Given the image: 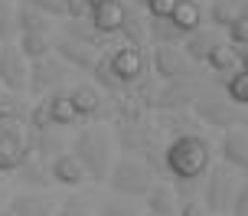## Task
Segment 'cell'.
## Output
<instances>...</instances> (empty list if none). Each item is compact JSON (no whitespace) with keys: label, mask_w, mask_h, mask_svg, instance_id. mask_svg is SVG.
<instances>
[{"label":"cell","mask_w":248,"mask_h":216,"mask_svg":"<svg viewBox=\"0 0 248 216\" xmlns=\"http://www.w3.org/2000/svg\"><path fill=\"white\" fill-rule=\"evenodd\" d=\"M176 216H209L202 197L193 193V197H180V206H176Z\"/></svg>","instance_id":"34"},{"label":"cell","mask_w":248,"mask_h":216,"mask_svg":"<svg viewBox=\"0 0 248 216\" xmlns=\"http://www.w3.org/2000/svg\"><path fill=\"white\" fill-rule=\"evenodd\" d=\"M98 3H105V0H88V7H98Z\"/></svg>","instance_id":"44"},{"label":"cell","mask_w":248,"mask_h":216,"mask_svg":"<svg viewBox=\"0 0 248 216\" xmlns=\"http://www.w3.org/2000/svg\"><path fill=\"white\" fill-rule=\"evenodd\" d=\"M154 69L167 82H180V79L189 76L193 63L186 59V52L180 46H154Z\"/></svg>","instance_id":"13"},{"label":"cell","mask_w":248,"mask_h":216,"mask_svg":"<svg viewBox=\"0 0 248 216\" xmlns=\"http://www.w3.org/2000/svg\"><path fill=\"white\" fill-rule=\"evenodd\" d=\"M170 23L183 36H189V33H196L199 26H206V10H202V3H196V0H176L173 13H170Z\"/></svg>","instance_id":"17"},{"label":"cell","mask_w":248,"mask_h":216,"mask_svg":"<svg viewBox=\"0 0 248 216\" xmlns=\"http://www.w3.org/2000/svg\"><path fill=\"white\" fill-rule=\"evenodd\" d=\"M62 10H65V20H85L88 17V0H62Z\"/></svg>","instance_id":"36"},{"label":"cell","mask_w":248,"mask_h":216,"mask_svg":"<svg viewBox=\"0 0 248 216\" xmlns=\"http://www.w3.org/2000/svg\"><path fill=\"white\" fill-rule=\"evenodd\" d=\"M212 167V148L199 134H180L163 151V170H170L176 183H199Z\"/></svg>","instance_id":"1"},{"label":"cell","mask_w":248,"mask_h":216,"mask_svg":"<svg viewBox=\"0 0 248 216\" xmlns=\"http://www.w3.org/2000/svg\"><path fill=\"white\" fill-rule=\"evenodd\" d=\"M219 30H206V26H199L196 33H189V36H183V43H180V50L186 52V59H189V63H202V59H206V52L212 50V46H216V43H219Z\"/></svg>","instance_id":"19"},{"label":"cell","mask_w":248,"mask_h":216,"mask_svg":"<svg viewBox=\"0 0 248 216\" xmlns=\"http://www.w3.org/2000/svg\"><path fill=\"white\" fill-rule=\"evenodd\" d=\"M7 206H10L13 216H56L59 203L46 190H16Z\"/></svg>","instance_id":"12"},{"label":"cell","mask_w":248,"mask_h":216,"mask_svg":"<svg viewBox=\"0 0 248 216\" xmlns=\"http://www.w3.org/2000/svg\"><path fill=\"white\" fill-rule=\"evenodd\" d=\"M16 177H20V190H46L52 183V177H49V161H43V157H30L20 170H16Z\"/></svg>","instance_id":"21"},{"label":"cell","mask_w":248,"mask_h":216,"mask_svg":"<svg viewBox=\"0 0 248 216\" xmlns=\"http://www.w3.org/2000/svg\"><path fill=\"white\" fill-rule=\"evenodd\" d=\"M173 7H176V0H147L144 13H147V20H170Z\"/></svg>","instance_id":"35"},{"label":"cell","mask_w":248,"mask_h":216,"mask_svg":"<svg viewBox=\"0 0 248 216\" xmlns=\"http://www.w3.org/2000/svg\"><path fill=\"white\" fill-rule=\"evenodd\" d=\"M13 43L20 46V52H23L30 63H33V59H43V56H49V52H52V33H16Z\"/></svg>","instance_id":"24"},{"label":"cell","mask_w":248,"mask_h":216,"mask_svg":"<svg viewBox=\"0 0 248 216\" xmlns=\"http://www.w3.org/2000/svg\"><path fill=\"white\" fill-rule=\"evenodd\" d=\"M69 79V66L62 63L59 56H43V59H33L30 63V82H26V92H33L39 99H46L52 92H59L56 85H62Z\"/></svg>","instance_id":"6"},{"label":"cell","mask_w":248,"mask_h":216,"mask_svg":"<svg viewBox=\"0 0 248 216\" xmlns=\"http://www.w3.org/2000/svg\"><path fill=\"white\" fill-rule=\"evenodd\" d=\"M225 99L238 108H248V69L238 66L235 72H229L225 79Z\"/></svg>","instance_id":"26"},{"label":"cell","mask_w":248,"mask_h":216,"mask_svg":"<svg viewBox=\"0 0 248 216\" xmlns=\"http://www.w3.org/2000/svg\"><path fill=\"white\" fill-rule=\"evenodd\" d=\"M235 13H242V17H248V0H242V3H238V10Z\"/></svg>","instance_id":"41"},{"label":"cell","mask_w":248,"mask_h":216,"mask_svg":"<svg viewBox=\"0 0 248 216\" xmlns=\"http://www.w3.org/2000/svg\"><path fill=\"white\" fill-rule=\"evenodd\" d=\"M193 112H196L206 125L222 128V131L238 128V121H242L238 105H232L225 95H196V99H193Z\"/></svg>","instance_id":"8"},{"label":"cell","mask_w":248,"mask_h":216,"mask_svg":"<svg viewBox=\"0 0 248 216\" xmlns=\"http://www.w3.org/2000/svg\"><path fill=\"white\" fill-rule=\"evenodd\" d=\"M144 197H147V216H176L180 197L170 183H154Z\"/></svg>","instance_id":"20"},{"label":"cell","mask_w":248,"mask_h":216,"mask_svg":"<svg viewBox=\"0 0 248 216\" xmlns=\"http://www.w3.org/2000/svg\"><path fill=\"white\" fill-rule=\"evenodd\" d=\"M124 20H127V3L124 0H105L98 7L88 10V23L98 36H114L124 30Z\"/></svg>","instance_id":"11"},{"label":"cell","mask_w":248,"mask_h":216,"mask_svg":"<svg viewBox=\"0 0 248 216\" xmlns=\"http://www.w3.org/2000/svg\"><path fill=\"white\" fill-rule=\"evenodd\" d=\"M238 66L248 69V46H245V50H238Z\"/></svg>","instance_id":"40"},{"label":"cell","mask_w":248,"mask_h":216,"mask_svg":"<svg viewBox=\"0 0 248 216\" xmlns=\"http://www.w3.org/2000/svg\"><path fill=\"white\" fill-rule=\"evenodd\" d=\"M43 108H46V118H49L56 128H72V125L82 121V118L75 115V108H72V102H69L65 92H52V95H46V99H43Z\"/></svg>","instance_id":"18"},{"label":"cell","mask_w":248,"mask_h":216,"mask_svg":"<svg viewBox=\"0 0 248 216\" xmlns=\"http://www.w3.org/2000/svg\"><path fill=\"white\" fill-rule=\"evenodd\" d=\"M16 39V0H0V43Z\"/></svg>","instance_id":"28"},{"label":"cell","mask_w":248,"mask_h":216,"mask_svg":"<svg viewBox=\"0 0 248 216\" xmlns=\"http://www.w3.org/2000/svg\"><path fill=\"white\" fill-rule=\"evenodd\" d=\"M92 76H95V85H98V89H105V92L124 89L121 82H118V76H114L111 63H108V52H101V56H98V63H95V69H92Z\"/></svg>","instance_id":"27"},{"label":"cell","mask_w":248,"mask_h":216,"mask_svg":"<svg viewBox=\"0 0 248 216\" xmlns=\"http://www.w3.org/2000/svg\"><path fill=\"white\" fill-rule=\"evenodd\" d=\"M229 213H232V216H248V180H245V183H238V190H235V197H232Z\"/></svg>","instance_id":"37"},{"label":"cell","mask_w":248,"mask_h":216,"mask_svg":"<svg viewBox=\"0 0 248 216\" xmlns=\"http://www.w3.org/2000/svg\"><path fill=\"white\" fill-rule=\"evenodd\" d=\"M202 63L209 66L212 72H219V76H229V72H235L238 69V50L229 43V39H219L209 52H206V59Z\"/></svg>","instance_id":"22"},{"label":"cell","mask_w":248,"mask_h":216,"mask_svg":"<svg viewBox=\"0 0 248 216\" xmlns=\"http://www.w3.org/2000/svg\"><path fill=\"white\" fill-rule=\"evenodd\" d=\"M33 157V128L26 112H0V174H16Z\"/></svg>","instance_id":"3"},{"label":"cell","mask_w":248,"mask_h":216,"mask_svg":"<svg viewBox=\"0 0 248 216\" xmlns=\"http://www.w3.org/2000/svg\"><path fill=\"white\" fill-rule=\"evenodd\" d=\"M131 3H134V7H140V10H144V3H147V0H131Z\"/></svg>","instance_id":"43"},{"label":"cell","mask_w":248,"mask_h":216,"mask_svg":"<svg viewBox=\"0 0 248 216\" xmlns=\"http://www.w3.org/2000/svg\"><path fill=\"white\" fill-rule=\"evenodd\" d=\"M65 36H72V39H78V43H88V46H95V30H92V23H88V17L85 20H65V30H62Z\"/></svg>","instance_id":"32"},{"label":"cell","mask_w":248,"mask_h":216,"mask_svg":"<svg viewBox=\"0 0 248 216\" xmlns=\"http://www.w3.org/2000/svg\"><path fill=\"white\" fill-rule=\"evenodd\" d=\"M202 180H206V183H202L199 197H202V203H206L209 216H225V213H229V206H232V197H235V190H238L235 170L225 167V164H212Z\"/></svg>","instance_id":"4"},{"label":"cell","mask_w":248,"mask_h":216,"mask_svg":"<svg viewBox=\"0 0 248 216\" xmlns=\"http://www.w3.org/2000/svg\"><path fill=\"white\" fill-rule=\"evenodd\" d=\"M108 187L121 197H144V193L154 187V174L144 161H134V157H121L114 161L111 170H108Z\"/></svg>","instance_id":"5"},{"label":"cell","mask_w":248,"mask_h":216,"mask_svg":"<svg viewBox=\"0 0 248 216\" xmlns=\"http://www.w3.org/2000/svg\"><path fill=\"white\" fill-rule=\"evenodd\" d=\"M147 39L154 46H180L183 43V33L170 20H147Z\"/></svg>","instance_id":"25"},{"label":"cell","mask_w":248,"mask_h":216,"mask_svg":"<svg viewBox=\"0 0 248 216\" xmlns=\"http://www.w3.org/2000/svg\"><path fill=\"white\" fill-rule=\"evenodd\" d=\"M16 33H52V17L30 3H16Z\"/></svg>","instance_id":"23"},{"label":"cell","mask_w":248,"mask_h":216,"mask_svg":"<svg viewBox=\"0 0 248 216\" xmlns=\"http://www.w3.org/2000/svg\"><path fill=\"white\" fill-rule=\"evenodd\" d=\"M225 39H229L235 50H245V46H248V17L235 13V17H232V23L225 26Z\"/></svg>","instance_id":"31"},{"label":"cell","mask_w":248,"mask_h":216,"mask_svg":"<svg viewBox=\"0 0 248 216\" xmlns=\"http://www.w3.org/2000/svg\"><path fill=\"white\" fill-rule=\"evenodd\" d=\"M16 3H30V7H36V10L49 13L52 20H56V17H65V10H62V0H16Z\"/></svg>","instance_id":"38"},{"label":"cell","mask_w":248,"mask_h":216,"mask_svg":"<svg viewBox=\"0 0 248 216\" xmlns=\"http://www.w3.org/2000/svg\"><path fill=\"white\" fill-rule=\"evenodd\" d=\"M193 99H196V89H193V85L170 82V89H167V95L160 99V105L163 108H170V105H193Z\"/></svg>","instance_id":"29"},{"label":"cell","mask_w":248,"mask_h":216,"mask_svg":"<svg viewBox=\"0 0 248 216\" xmlns=\"http://www.w3.org/2000/svg\"><path fill=\"white\" fill-rule=\"evenodd\" d=\"M52 56H59V59L69 66V69L92 72L101 52L95 50V46H88V43H78V39H72V36H65V33H59V36L52 39Z\"/></svg>","instance_id":"9"},{"label":"cell","mask_w":248,"mask_h":216,"mask_svg":"<svg viewBox=\"0 0 248 216\" xmlns=\"http://www.w3.org/2000/svg\"><path fill=\"white\" fill-rule=\"evenodd\" d=\"M98 216H134V210L131 206H124V203H101V210H98Z\"/></svg>","instance_id":"39"},{"label":"cell","mask_w":248,"mask_h":216,"mask_svg":"<svg viewBox=\"0 0 248 216\" xmlns=\"http://www.w3.org/2000/svg\"><path fill=\"white\" fill-rule=\"evenodd\" d=\"M56 216H95V210L88 206L85 197H65L59 206H56Z\"/></svg>","instance_id":"33"},{"label":"cell","mask_w":248,"mask_h":216,"mask_svg":"<svg viewBox=\"0 0 248 216\" xmlns=\"http://www.w3.org/2000/svg\"><path fill=\"white\" fill-rule=\"evenodd\" d=\"M219 154H222V164L225 167H232V170H245V174H248V131H245V128H229V131L222 134Z\"/></svg>","instance_id":"14"},{"label":"cell","mask_w":248,"mask_h":216,"mask_svg":"<svg viewBox=\"0 0 248 216\" xmlns=\"http://www.w3.org/2000/svg\"><path fill=\"white\" fill-rule=\"evenodd\" d=\"M108 63H111L118 82H121V85H131V82H137V79L144 76V69H147V56H144V46L124 43L121 50L108 52Z\"/></svg>","instance_id":"10"},{"label":"cell","mask_w":248,"mask_h":216,"mask_svg":"<svg viewBox=\"0 0 248 216\" xmlns=\"http://www.w3.org/2000/svg\"><path fill=\"white\" fill-rule=\"evenodd\" d=\"M65 95H69V102H72L78 118H92L101 108V89L95 82H75V85L65 89Z\"/></svg>","instance_id":"16"},{"label":"cell","mask_w":248,"mask_h":216,"mask_svg":"<svg viewBox=\"0 0 248 216\" xmlns=\"http://www.w3.org/2000/svg\"><path fill=\"white\" fill-rule=\"evenodd\" d=\"M0 216H13V213H10V206H7V203H0Z\"/></svg>","instance_id":"42"},{"label":"cell","mask_w":248,"mask_h":216,"mask_svg":"<svg viewBox=\"0 0 248 216\" xmlns=\"http://www.w3.org/2000/svg\"><path fill=\"white\" fill-rule=\"evenodd\" d=\"M229 3H232V7H238V3H242V0H229Z\"/></svg>","instance_id":"46"},{"label":"cell","mask_w":248,"mask_h":216,"mask_svg":"<svg viewBox=\"0 0 248 216\" xmlns=\"http://www.w3.org/2000/svg\"><path fill=\"white\" fill-rule=\"evenodd\" d=\"M49 177H52L56 187H65V190H78V187L88 180L85 170H82V164H78L69 151L56 154V157L49 161Z\"/></svg>","instance_id":"15"},{"label":"cell","mask_w":248,"mask_h":216,"mask_svg":"<svg viewBox=\"0 0 248 216\" xmlns=\"http://www.w3.org/2000/svg\"><path fill=\"white\" fill-rule=\"evenodd\" d=\"M75 161L82 164L88 180H108V170L114 164V141H111V131L105 125H85L75 131L72 138V148H69Z\"/></svg>","instance_id":"2"},{"label":"cell","mask_w":248,"mask_h":216,"mask_svg":"<svg viewBox=\"0 0 248 216\" xmlns=\"http://www.w3.org/2000/svg\"><path fill=\"white\" fill-rule=\"evenodd\" d=\"M30 82V59L16 43H0V85L10 95H23Z\"/></svg>","instance_id":"7"},{"label":"cell","mask_w":248,"mask_h":216,"mask_svg":"<svg viewBox=\"0 0 248 216\" xmlns=\"http://www.w3.org/2000/svg\"><path fill=\"white\" fill-rule=\"evenodd\" d=\"M206 10H209V26L212 30H225V26L232 23V17H235V7H232L229 0H216Z\"/></svg>","instance_id":"30"},{"label":"cell","mask_w":248,"mask_h":216,"mask_svg":"<svg viewBox=\"0 0 248 216\" xmlns=\"http://www.w3.org/2000/svg\"><path fill=\"white\" fill-rule=\"evenodd\" d=\"M196 3H216V0H196Z\"/></svg>","instance_id":"45"}]
</instances>
